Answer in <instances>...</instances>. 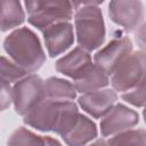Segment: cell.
<instances>
[{"mask_svg": "<svg viewBox=\"0 0 146 146\" xmlns=\"http://www.w3.org/2000/svg\"><path fill=\"white\" fill-rule=\"evenodd\" d=\"M3 46L14 62L26 72L39 70L46 59L38 38L26 27L16 30L9 34Z\"/></svg>", "mask_w": 146, "mask_h": 146, "instance_id": "obj_1", "label": "cell"}, {"mask_svg": "<svg viewBox=\"0 0 146 146\" xmlns=\"http://www.w3.org/2000/svg\"><path fill=\"white\" fill-rule=\"evenodd\" d=\"M73 6H80L75 14V30L78 42L84 50H94L99 47L105 38V26L99 2H76Z\"/></svg>", "mask_w": 146, "mask_h": 146, "instance_id": "obj_2", "label": "cell"}, {"mask_svg": "<svg viewBox=\"0 0 146 146\" xmlns=\"http://www.w3.org/2000/svg\"><path fill=\"white\" fill-rule=\"evenodd\" d=\"M25 7L30 24L40 30L64 23L72 17V3L67 1H26Z\"/></svg>", "mask_w": 146, "mask_h": 146, "instance_id": "obj_3", "label": "cell"}, {"mask_svg": "<svg viewBox=\"0 0 146 146\" xmlns=\"http://www.w3.org/2000/svg\"><path fill=\"white\" fill-rule=\"evenodd\" d=\"M146 80V52L137 51L127 56L111 76L116 91H129Z\"/></svg>", "mask_w": 146, "mask_h": 146, "instance_id": "obj_4", "label": "cell"}, {"mask_svg": "<svg viewBox=\"0 0 146 146\" xmlns=\"http://www.w3.org/2000/svg\"><path fill=\"white\" fill-rule=\"evenodd\" d=\"M43 99H46L44 81L38 75H30L18 81L13 88V102L19 115L25 116Z\"/></svg>", "mask_w": 146, "mask_h": 146, "instance_id": "obj_5", "label": "cell"}, {"mask_svg": "<svg viewBox=\"0 0 146 146\" xmlns=\"http://www.w3.org/2000/svg\"><path fill=\"white\" fill-rule=\"evenodd\" d=\"M132 44L129 38H120L112 40L106 47L97 51L95 55V63L107 75H112L120 63L130 55Z\"/></svg>", "mask_w": 146, "mask_h": 146, "instance_id": "obj_6", "label": "cell"}, {"mask_svg": "<svg viewBox=\"0 0 146 146\" xmlns=\"http://www.w3.org/2000/svg\"><path fill=\"white\" fill-rule=\"evenodd\" d=\"M63 103L46 98L24 116V122L39 130H54L58 122Z\"/></svg>", "mask_w": 146, "mask_h": 146, "instance_id": "obj_7", "label": "cell"}, {"mask_svg": "<svg viewBox=\"0 0 146 146\" xmlns=\"http://www.w3.org/2000/svg\"><path fill=\"white\" fill-rule=\"evenodd\" d=\"M108 8L112 21L127 31L137 29L144 17V6L139 1H112Z\"/></svg>", "mask_w": 146, "mask_h": 146, "instance_id": "obj_8", "label": "cell"}, {"mask_svg": "<svg viewBox=\"0 0 146 146\" xmlns=\"http://www.w3.org/2000/svg\"><path fill=\"white\" fill-rule=\"evenodd\" d=\"M136 123H138V114L135 111L119 104L113 107L103 119L100 129L103 136H108L133 127Z\"/></svg>", "mask_w": 146, "mask_h": 146, "instance_id": "obj_9", "label": "cell"}, {"mask_svg": "<svg viewBox=\"0 0 146 146\" xmlns=\"http://www.w3.org/2000/svg\"><path fill=\"white\" fill-rule=\"evenodd\" d=\"M48 52L55 57L65 51L73 43V29L70 23H58L43 31Z\"/></svg>", "mask_w": 146, "mask_h": 146, "instance_id": "obj_10", "label": "cell"}, {"mask_svg": "<svg viewBox=\"0 0 146 146\" xmlns=\"http://www.w3.org/2000/svg\"><path fill=\"white\" fill-rule=\"evenodd\" d=\"M115 100L116 95L113 90H95L81 96L79 103L94 117H100L112 110Z\"/></svg>", "mask_w": 146, "mask_h": 146, "instance_id": "obj_11", "label": "cell"}, {"mask_svg": "<svg viewBox=\"0 0 146 146\" xmlns=\"http://www.w3.org/2000/svg\"><path fill=\"white\" fill-rule=\"evenodd\" d=\"M92 64L90 55L82 48H75L73 51H71L57 62L56 70L76 80Z\"/></svg>", "mask_w": 146, "mask_h": 146, "instance_id": "obj_12", "label": "cell"}, {"mask_svg": "<svg viewBox=\"0 0 146 146\" xmlns=\"http://www.w3.org/2000/svg\"><path fill=\"white\" fill-rule=\"evenodd\" d=\"M97 136V129L94 122L80 114L74 127L63 137L68 146H82Z\"/></svg>", "mask_w": 146, "mask_h": 146, "instance_id": "obj_13", "label": "cell"}, {"mask_svg": "<svg viewBox=\"0 0 146 146\" xmlns=\"http://www.w3.org/2000/svg\"><path fill=\"white\" fill-rule=\"evenodd\" d=\"M74 87L80 92H91L98 90L102 87L108 84L107 74L98 67L96 64H92L79 79L74 80Z\"/></svg>", "mask_w": 146, "mask_h": 146, "instance_id": "obj_14", "label": "cell"}, {"mask_svg": "<svg viewBox=\"0 0 146 146\" xmlns=\"http://www.w3.org/2000/svg\"><path fill=\"white\" fill-rule=\"evenodd\" d=\"M75 87L66 80L50 78L44 81L46 98L55 102H70L75 97Z\"/></svg>", "mask_w": 146, "mask_h": 146, "instance_id": "obj_15", "label": "cell"}, {"mask_svg": "<svg viewBox=\"0 0 146 146\" xmlns=\"http://www.w3.org/2000/svg\"><path fill=\"white\" fill-rule=\"evenodd\" d=\"M1 31H8L24 22V10L21 2L13 0L1 1Z\"/></svg>", "mask_w": 146, "mask_h": 146, "instance_id": "obj_16", "label": "cell"}, {"mask_svg": "<svg viewBox=\"0 0 146 146\" xmlns=\"http://www.w3.org/2000/svg\"><path fill=\"white\" fill-rule=\"evenodd\" d=\"M108 146H146V131L139 129L117 135L108 140Z\"/></svg>", "mask_w": 146, "mask_h": 146, "instance_id": "obj_17", "label": "cell"}, {"mask_svg": "<svg viewBox=\"0 0 146 146\" xmlns=\"http://www.w3.org/2000/svg\"><path fill=\"white\" fill-rule=\"evenodd\" d=\"M44 138L35 136L23 127L14 131L8 139V146H44Z\"/></svg>", "mask_w": 146, "mask_h": 146, "instance_id": "obj_18", "label": "cell"}, {"mask_svg": "<svg viewBox=\"0 0 146 146\" xmlns=\"http://www.w3.org/2000/svg\"><path fill=\"white\" fill-rule=\"evenodd\" d=\"M26 73L27 72L16 63L10 62L5 56L1 57V81L7 83L18 82L26 75Z\"/></svg>", "mask_w": 146, "mask_h": 146, "instance_id": "obj_19", "label": "cell"}, {"mask_svg": "<svg viewBox=\"0 0 146 146\" xmlns=\"http://www.w3.org/2000/svg\"><path fill=\"white\" fill-rule=\"evenodd\" d=\"M122 98L135 106L146 105V80L129 91L122 94Z\"/></svg>", "mask_w": 146, "mask_h": 146, "instance_id": "obj_20", "label": "cell"}, {"mask_svg": "<svg viewBox=\"0 0 146 146\" xmlns=\"http://www.w3.org/2000/svg\"><path fill=\"white\" fill-rule=\"evenodd\" d=\"M13 102V89L9 83L1 81V110L5 111Z\"/></svg>", "mask_w": 146, "mask_h": 146, "instance_id": "obj_21", "label": "cell"}, {"mask_svg": "<svg viewBox=\"0 0 146 146\" xmlns=\"http://www.w3.org/2000/svg\"><path fill=\"white\" fill-rule=\"evenodd\" d=\"M136 42L140 47L141 50L146 52V24L139 27V30L136 33Z\"/></svg>", "mask_w": 146, "mask_h": 146, "instance_id": "obj_22", "label": "cell"}, {"mask_svg": "<svg viewBox=\"0 0 146 146\" xmlns=\"http://www.w3.org/2000/svg\"><path fill=\"white\" fill-rule=\"evenodd\" d=\"M44 146H60V144L56 140V139H52L50 137H44Z\"/></svg>", "mask_w": 146, "mask_h": 146, "instance_id": "obj_23", "label": "cell"}, {"mask_svg": "<svg viewBox=\"0 0 146 146\" xmlns=\"http://www.w3.org/2000/svg\"><path fill=\"white\" fill-rule=\"evenodd\" d=\"M89 146H108V144H106L103 139H99V140H97L96 143H94V144H91Z\"/></svg>", "mask_w": 146, "mask_h": 146, "instance_id": "obj_24", "label": "cell"}, {"mask_svg": "<svg viewBox=\"0 0 146 146\" xmlns=\"http://www.w3.org/2000/svg\"><path fill=\"white\" fill-rule=\"evenodd\" d=\"M144 116H145V122H146V108H145V111H144Z\"/></svg>", "mask_w": 146, "mask_h": 146, "instance_id": "obj_25", "label": "cell"}]
</instances>
